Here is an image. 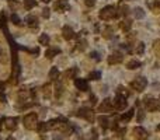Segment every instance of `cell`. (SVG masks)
Segmentation results:
<instances>
[{"instance_id":"41","label":"cell","mask_w":160,"mask_h":140,"mask_svg":"<svg viewBox=\"0 0 160 140\" xmlns=\"http://www.w3.org/2000/svg\"><path fill=\"white\" fill-rule=\"evenodd\" d=\"M4 122H6V118H0V130L4 126Z\"/></svg>"},{"instance_id":"32","label":"cell","mask_w":160,"mask_h":140,"mask_svg":"<svg viewBox=\"0 0 160 140\" xmlns=\"http://www.w3.org/2000/svg\"><path fill=\"white\" fill-rule=\"evenodd\" d=\"M143 51H145V44H143V42H139V44L136 45V53H138V55H142Z\"/></svg>"},{"instance_id":"10","label":"cell","mask_w":160,"mask_h":140,"mask_svg":"<svg viewBox=\"0 0 160 140\" xmlns=\"http://www.w3.org/2000/svg\"><path fill=\"white\" fill-rule=\"evenodd\" d=\"M75 86H76V88L80 90V91H89L90 90L89 83H87V80H84V78H75Z\"/></svg>"},{"instance_id":"29","label":"cell","mask_w":160,"mask_h":140,"mask_svg":"<svg viewBox=\"0 0 160 140\" xmlns=\"http://www.w3.org/2000/svg\"><path fill=\"white\" fill-rule=\"evenodd\" d=\"M86 46H87V41H86V39H80V41L77 42V49H79V51H84Z\"/></svg>"},{"instance_id":"43","label":"cell","mask_w":160,"mask_h":140,"mask_svg":"<svg viewBox=\"0 0 160 140\" xmlns=\"http://www.w3.org/2000/svg\"><path fill=\"white\" fill-rule=\"evenodd\" d=\"M90 100H91V104H93V105L96 104V97H94V95H91V97H90Z\"/></svg>"},{"instance_id":"6","label":"cell","mask_w":160,"mask_h":140,"mask_svg":"<svg viewBox=\"0 0 160 140\" xmlns=\"http://www.w3.org/2000/svg\"><path fill=\"white\" fill-rule=\"evenodd\" d=\"M76 115L79 118H83V119H86V121H89V122L94 121V112L90 108H80L76 112Z\"/></svg>"},{"instance_id":"19","label":"cell","mask_w":160,"mask_h":140,"mask_svg":"<svg viewBox=\"0 0 160 140\" xmlns=\"http://www.w3.org/2000/svg\"><path fill=\"white\" fill-rule=\"evenodd\" d=\"M48 77H49V80H51V81H55V80L59 77V70L56 69V67H52V69L49 70V74H48Z\"/></svg>"},{"instance_id":"23","label":"cell","mask_w":160,"mask_h":140,"mask_svg":"<svg viewBox=\"0 0 160 140\" xmlns=\"http://www.w3.org/2000/svg\"><path fill=\"white\" fill-rule=\"evenodd\" d=\"M131 25H132V23H131L129 20H124V21H121V23H119V28H121V30H124V31H129Z\"/></svg>"},{"instance_id":"24","label":"cell","mask_w":160,"mask_h":140,"mask_svg":"<svg viewBox=\"0 0 160 140\" xmlns=\"http://www.w3.org/2000/svg\"><path fill=\"white\" fill-rule=\"evenodd\" d=\"M38 41H39V44L41 45H49V37L46 35V34H41L39 35V38H38Z\"/></svg>"},{"instance_id":"37","label":"cell","mask_w":160,"mask_h":140,"mask_svg":"<svg viewBox=\"0 0 160 140\" xmlns=\"http://www.w3.org/2000/svg\"><path fill=\"white\" fill-rule=\"evenodd\" d=\"M118 94H122V95H129V93H127V91H125V88H124V87H122V86H119V87H118Z\"/></svg>"},{"instance_id":"9","label":"cell","mask_w":160,"mask_h":140,"mask_svg":"<svg viewBox=\"0 0 160 140\" xmlns=\"http://www.w3.org/2000/svg\"><path fill=\"white\" fill-rule=\"evenodd\" d=\"M17 100L20 104H27L28 101H31V93L28 90H21V91H18Z\"/></svg>"},{"instance_id":"7","label":"cell","mask_w":160,"mask_h":140,"mask_svg":"<svg viewBox=\"0 0 160 140\" xmlns=\"http://www.w3.org/2000/svg\"><path fill=\"white\" fill-rule=\"evenodd\" d=\"M114 108V105H112V102L110 98H105L104 101L98 105V112H111Z\"/></svg>"},{"instance_id":"28","label":"cell","mask_w":160,"mask_h":140,"mask_svg":"<svg viewBox=\"0 0 160 140\" xmlns=\"http://www.w3.org/2000/svg\"><path fill=\"white\" fill-rule=\"evenodd\" d=\"M129 11H131V10H129V7L124 4V6L119 7V11H118V13L121 14V16H125V17H127V16L129 14Z\"/></svg>"},{"instance_id":"14","label":"cell","mask_w":160,"mask_h":140,"mask_svg":"<svg viewBox=\"0 0 160 140\" xmlns=\"http://www.w3.org/2000/svg\"><path fill=\"white\" fill-rule=\"evenodd\" d=\"M17 122H18V119H17V118H6L4 127H7L9 130H14V129L17 127Z\"/></svg>"},{"instance_id":"4","label":"cell","mask_w":160,"mask_h":140,"mask_svg":"<svg viewBox=\"0 0 160 140\" xmlns=\"http://www.w3.org/2000/svg\"><path fill=\"white\" fill-rule=\"evenodd\" d=\"M146 86H147V80L145 77H136L134 81L131 83V88L138 91V93H142L143 90L146 88Z\"/></svg>"},{"instance_id":"36","label":"cell","mask_w":160,"mask_h":140,"mask_svg":"<svg viewBox=\"0 0 160 140\" xmlns=\"http://www.w3.org/2000/svg\"><path fill=\"white\" fill-rule=\"evenodd\" d=\"M90 134H91V136L89 137V140H97V139H98V134H97V130H96V129H93V130L90 132Z\"/></svg>"},{"instance_id":"1","label":"cell","mask_w":160,"mask_h":140,"mask_svg":"<svg viewBox=\"0 0 160 140\" xmlns=\"http://www.w3.org/2000/svg\"><path fill=\"white\" fill-rule=\"evenodd\" d=\"M119 16V13L117 11V8L114 6H107L104 7L101 11H100V18L104 21H110V20H114Z\"/></svg>"},{"instance_id":"25","label":"cell","mask_w":160,"mask_h":140,"mask_svg":"<svg viewBox=\"0 0 160 140\" xmlns=\"http://www.w3.org/2000/svg\"><path fill=\"white\" fill-rule=\"evenodd\" d=\"M62 93H63V86L60 83H56V86H55V97H56V98H60Z\"/></svg>"},{"instance_id":"26","label":"cell","mask_w":160,"mask_h":140,"mask_svg":"<svg viewBox=\"0 0 160 140\" xmlns=\"http://www.w3.org/2000/svg\"><path fill=\"white\" fill-rule=\"evenodd\" d=\"M37 130H38L39 133H45V132L48 130V125H46V122H38Z\"/></svg>"},{"instance_id":"20","label":"cell","mask_w":160,"mask_h":140,"mask_svg":"<svg viewBox=\"0 0 160 140\" xmlns=\"http://www.w3.org/2000/svg\"><path fill=\"white\" fill-rule=\"evenodd\" d=\"M141 66H142V63L139 60H129L128 64H127V67L129 70H135V69H138V67H141Z\"/></svg>"},{"instance_id":"35","label":"cell","mask_w":160,"mask_h":140,"mask_svg":"<svg viewBox=\"0 0 160 140\" xmlns=\"http://www.w3.org/2000/svg\"><path fill=\"white\" fill-rule=\"evenodd\" d=\"M49 16H51V10L48 7H45L44 10H42V17L44 18H49Z\"/></svg>"},{"instance_id":"38","label":"cell","mask_w":160,"mask_h":140,"mask_svg":"<svg viewBox=\"0 0 160 140\" xmlns=\"http://www.w3.org/2000/svg\"><path fill=\"white\" fill-rule=\"evenodd\" d=\"M138 112H139L138 114V122H142V119L145 118V112H143V109H139Z\"/></svg>"},{"instance_id":"46","label":"cell","mask_w":160,"mask_h":140,"mask_svg":"<svg viewBox=\"0 0 160 140\" xmlns=\"http://www.w3.org/2000/svg\"><path fill=\"white\" fill-rule=\"evenodd\" d=\"M157 129H159V130H160V125H159V127H157Z\"/></svg>"},{"instance_id":"3","label":"cell","mask_w":160,"mask_h":140,"mask_svg":"<svg viewBox=\"0 0 160 140\" xmlns=\"http://www.w3.org/2000/svg\"><path fill=\"white\" fill-rule=\"evenodd\" d=\"M143 104H145L147 111H150V112H157L160 109V101L156 98H152V97H146Z\"/></svg>"},{"instance_id":"13","label":"cell","mask_w":160,"mask_h":140,"mask_svg":"<svg viewBox=\"0 0 160 140\" xmlns=\"http://www.w3.org/2000/svg\"><path fill=\"white\" fill-rule=\"evenodd\" d=\"M122 53L119 52H115V53H112V55H110L108 56V64H117V63H121L122 62Z\"/></svg>"},{"instance_id":"34","label":"cell","mask_w":160,"mask_h":140,"mask_svg":"<svg viewBox=\"0 0 160 140\" xmlns=\"http://www.w3.org/2000/svg\"><path fill=\"white\" fill-rule=\"evenodd\" d=\"M11 21H13L14 25H21V21H20L18 16H16V14H13V16H11Z\"/></svg>"},{"instance_id":"42","label":"cell","mask_w":160,"mask_h":140,"mask_svg":"<svg viewBox=\"0 0 160 140\" xmlns=\"http://www.w3.org/2000/svg\"><path fill=\"white\" fill-rule=\"evenodd\" d=\"M125 133V129H121V130H118V136H124Z\"/></svg>"},{"instance_id":"39","label":"cell","mask_w":160,"mask_h":140,"mask_svg":"<svg viewBox=\"0 0 160 140\" xmlns=\"http://www.w3.org/2000/svg\"><path fill=\"white\" fill-rule=\"evenodd\" d=\"M84 4L87 7H93L96 4V0H84Z\"/></svg>"},{"instance_id":"31","label":"cell","mask_w":160,"mask_h":140,"mask_svg":"<svg viewBox=\"0 0 160 140\" xmlns=\"http://www.w3.org/2000/svg\"><path fill=\"white\" fill-rule=\"evenodd\" d=\"M102 37H104V38H111V37H112V28H110V27H107V28H105V30H104V34H102Z\"/></svg>"},{"instance_id":"5","label":"cell","mask_w":160,"mask_h":140,"mask_svg":"<svg viewBox=\"0 0 160 140\" xmlns=\"http://www.w3.org/2000/svg\"><path fill=\"white\" fill-rule=\"evenodd\" d=\"M112 105H114V108H115L117 111H124V109L127 108V105H128V102H127V97L122 95V94H117V97L114 98Z\"/></svg>"},{"instance_id":"45","label":"cell","mask_w":160,"mask_h":140,"mask_svg":"<svg viewBox=\"0 0 160 140\" xmlns=\"http://www.w3.org/2000/svg\"><path fill=\"white\" fill-rule=\"evenodd\" d=\"M6 140H14V139H13V137H7Z\"/></svg>"},{"instance_id":"17","label":"cell","mask_w":160,"mask_h":140,"mask_svg":"<svg viewBox=\"0 0 160 140\" xmlns=\"http://www.w3.org/2000/svg\"><path fill=\"white\" fill-rule=\"evenodd\" d=\"M59 53H60V49H59V48H49L48 51L45 52V55H46L48 59H52V57H55L56 55H59Z\"/></svg>"},{"instance_id":"16","label":"cell","mask_w":160,"mask_h":140,"mask_svg":"<svg viewBox=\"0 0 160 140\" xmlns=\"http://www.w3.org/2000/svg\"><path fill=\"white\" fill-rule=\"evenodd\" d=\"M98 123H100V126H101L102 129H108L110 127V119L107 116H104V115L98 116Z\"/></svg>"},{"instance_id":"12","label":"cell","mask_w":160,"mask_h":140,"mask_svg":"<svg viewBox=\"0 0 160 140\" xmlns=\"http://www.w3.org/2000/svg\"><path fill=\"white\" fill-rule=\"evenodd\" d=\"M62 35H63V38L66 39V41H70V39L75 37V31H73L72 27L65 25L63 28H62Z\"/></svg>"},{"instance_id":"33","label":"cell","mask_w":160,"mask_h":140,"mask_svg":"<svg viewBox=\"0 0 160 140\" xmlns=\"http://www.w3.org/2000/svg\"><path fill=\"white\" fill-rule=\"evenodd\" d=\"M49 95H51V87L46 84V86H44V97L45 98H49Z\"/></svg>"},{"instance_id":"8","label":"cell","mask_w":160,"mask_h":140,"mask_svg":"<svg viewBox=\"0 0 160 140\" xmlns=\"http://www.w3.org/2000/svg\"><path fill=\"white\" fill-rule=\"evenodd\" d=\"M53 8L59 11V13H63V11H68L70 6H69V3L66 1V0H58V1H55V4H53Z\"/></svg>"},{"instance_id":"30","label":"cell","mask_w":160,"mask_h":140,"mask_svg":"<svg viewBox=\"0 0 160 140\" xmlns=\"http://www.w3.org/2000/svg\"><path fill=\"white\" fill-rule=\"evenodd\" d=\"M77 73V69H69L66 73H65V77H68V78H73V77L76 76Z\"/></svg>"},{"instance_id":"18","label":"cell","mask_w":160,"mask_h":140,"mask_svg":"<svg viewBox=\"0 0 160 140\" xmlns=\"http://www.w3.org/2000/svg\"><path fill=\"white\" fill-rule=\"evenodd\" d=\"M134 115H135V109H134V108H131V109L128 111V112H125L124 115H121V121H122V122H128V121H131Z\"/></svg>"},{"instance_id":"2","label":"cell","mask_w":160,"mask_h":140,"mask_svg":"<svg viewBox=\"0 0 160 140\" xmlns=\"http://www.w3.org/2000/svg\"><path fill=\"white\" fill-rule=\"evenodd\" d=\"M23 122H24L26 129H28V130H34V129H37V126H38V115L35 114V112L27 114L26 116H24Z\"/></svg>"},{"instance_id":"40","label":"cell","mask_w":160,"mask_h":140,"mask_svg":"<svg viewBox=\"0 0 160 140\" xmlns=\"http://www.w3.org/2000/svg\"><path fill=\"white\" fill-rule=\"evenodd\" d=\"M90 56L93 57V59H96V60H100V59H101V57H100V53H97V52H91Z\"/></svg>"},{"instance_id":"15","label":"cell","mask_w":160,"mask_h":140,"mask_svg":"<svg viewBox=\"0 0 160 140\" xmlns=\"http://www.w3.org/2000/svg\"><path fill=\"white\" fill-rule=\"evenodd\" d=\"M26 24L27 27H30V28H37L38 27V18L35 17V16H28L26 18Z\"/></svg>"},{"instance_id":"21","label":"cell","mask_w":160,"mask_h":140,"mask_svg":"<svg viewBox=\"0 0 160 140\" xmlns=\"http://www.w3.org/2000/svg\"><path fill=\"white\" fill-rule=\"evenodd\" d=\"M134 16H135V18H138V20H141V18H143L145 17V11L142 10L141 7H136V8H134Z\"/></svg>"},{"instance_id":"22","label":"cell","mask_w":160,"mask_h":140,"mask_svg":"<svg viewBox=\"0 0 160 140\" xmlns=\"http://www.w3.org/2000/svg\"><path fill=\"white\" fill-rule=\"evenodd\" d=\"M37 4H38V1H37V0H24V7H26L27 10L34 8Z\"/></svg>"},{"instance_id":"11","label":"cell","mask_w":160,"mask_h":140,"mask_svg":"<svg viewBox=\"0 0 160 140\" xmlns=\"http://www.w3.org/2000/svg\"><path fill=\"white\" fill-rule=\"evenodd\" d=\"M134 134L138 140H145L147 137V132L142 126H136L134 129Z\"/></svg>"},{"instance_id":"27","label":"cell","mask_w":160,"mask_h":140,"mask_svg":"<svg viewBox=\"0 0 160 140\" xmlns=\"http://www.w3.org/2000/svg\"><path fill=\"white\" fill-rule=\"evenodd\" d=\"M100 77H101V73L96 70V71H91L89 74V80H100Z\"/></svg>"},{"instance_id":"44","label":"cell","mask_w":160,"mask_h":140,"mask_svg":"<svg viewBox=\"0 0 160 140\" xmlns=\"http://www.w3.org/2000/svg\"><path fill=\"white\" fill-rule=\"evenodd\" d=\"M42 1H44V3H49L51 0H42Z\"/></svg>"}]
</instances>
